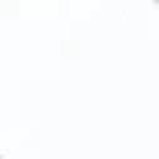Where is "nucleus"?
I'll list each match as a JSON object with an SVG mask.
<instances>
[]
</instances>
